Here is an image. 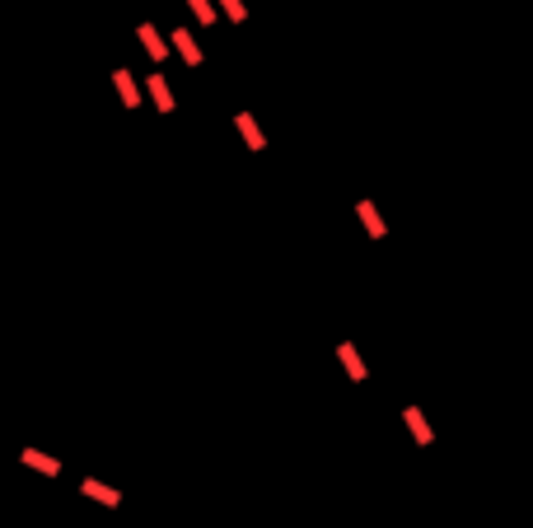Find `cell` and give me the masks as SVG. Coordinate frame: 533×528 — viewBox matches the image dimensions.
<instances>
[{
	"label": "cell",
	"mask_w": 533,
	"mask_h": 528,
	"mask_svg": "<svg viewBox=\"0 0 533 528\" xmlns=\"http://www.w3.org/2000/svg\"><path fill=\"white\" fill-rule=\"evenodd\" d=\"M173 42H178V52H182V61H187V65H201V47L192 42V33H187V28H178V33H173Z\"/></svg>",
	"instance_id": "obj_1"
},
{
	"label": "cell",
	"mask_w": 533,
	"mask_h": 528,
	"mask_svg": "<svg viewBox=\"0 0 533 528\" xmlns=\"http://www.w3.org/2000/svg\"><path fill=\"white\" fill-rule=\"evenodd\" d=\"M337 360L346 365V370H351V379H356V384H365V365H360V356L351 351V341H341V346H337Z\"/></svg>",
	"instance_id": "obj_2"
},
{
	"label": "cell",
	"mask_w": 533,
	"mask_h": 528,
	"mask_svg": "<svg viewBox=\"0 0 533 528\" xmlns=\"http://www.w3.org/2000/svg\"><path fill=\"white\" fill-rule=\"evenodd\" d=\"M150 99L159 103V113H173V94L164 84V75H150Z\"/></svg>",
	"instance_id": "obj_3"
},
{
	"label": "cell",
	"mask_w": 533,
	"mask_h": 528,
	"mask_svg": "<svg viewBox=\"0 0 533 528\" xmlns=\"http://www.w3.org/2000/svg\"><path fill=\"white\" fill-rule=\"evenodd\" d=\"M141 42H145V52L155 56V61H164V52H169V42H159V33L150 24H141Z\"/></svg>",
	"instance_id": "obj_4"
},
{
	"label": "cell",
	"mask_w": 533,
	"mask_h": 528,
	"mask_svg": "<svg viewBox=\"0 0 533 528\" xmlns=\"http://www.w3.org/2000/svg\"><path fill=\"white\" fill-rule=\"evenodd\" d=\"M234 122H239V131L248 136V145H253V150H262V145H267V141H262V131H258V122H253V113H239Z\"/></svg>",
	"instance_id": "obj_5"
},
{
	"label": "cell",
	"mask_w": 533,
	"mask_h": 528,
	"mask_svg": "<svg viewBox=\"0 0 533 528\" xmlns=\"http://www.w3.org/2000/svg\"><path fill=\"white\" fill-rule=\"evenodd\" d=\"M407 430H412V435L416 439H421V444H430V425H426V416H421V412H416V407H407Z\"/></svg>",
	"instance_id": "obj_6"
},
{
	"label": "cell",
	"mask_w": 533,
	"mask_h": 528,
	"mask_svg": "<svg viewBox=\"0 0 533 528\" xmlns=\"http://www.w3.org/2000/svg\"><path fill=\"white\" fill-rule=\"evenodd\" d=\"M360 220H365V234H375V239H384V220L375 215V206H370V201H360Z\"/></svg>",
	"instance_id": "obj_7"
},
{
	"label": "cell",
	"mask_w": 533,
	"mask_h": 528,
	"mask_svg": "<svg viewBox=\"0 0 533 528\" xmlns=\"http://www.w3.org/2000/svg\"><path fill=\"white\" fill-rule=\"evenodd\" d=\"M80 491H89L94 501H104V505H118V491H108L104 482H80Z\"/></svg>",
	"instance_id": "obj_8"
},
{
	"label": "cell",
	"mask_w": 533,
	"mask_h": 528,
	"mask_svg": "<svg viewBox=\"0 0 533 528\" xmlns=\"http://www.w3.org/2000/svg\"><path fill=\"white\" fill-rule=\"evenodd\" d=\"M24 463H33V467H42V472H61V463L56 458H42L38 449H24Z\"/></svg>",
	"instance_id": "obj_9"
},
{
	"label": "cell",
	"mask_w": 533,
	"mask_h": 528,
	"mask_svg": "<svg viewBox=\"0 0 533 528\" xmlns=\"http://www.w3.org/2000/svg\"><path fill=\"white\" fill-rule=\"evenodd\" d=\"M113 80H118V94L127 99V108H136V84H131V75H127V70H118Z\"/></svg>",
	"instance_id": "obj_10"
},
{
	"label": "cell",
	"mask_w": 533,
	"mask_h": 528,
	"mask_svg": "<svg viewBox=\"0 0 533 528\" xmlns=\"http://www.w3.org/2000/svg\"><path fill=\"white\" fill-rule=\"evenodd\" d=\"M187 5L196 10V19H201V24H211V19H215V10H211V0H187Z\"/></svg>",
	"instance_id": "obj_11"
},
{
	"label": "cell",
	"mask_w": 533,
	"mask_h": 528,
	"mask_svg": "<svg viewBox=\"0 0 533 528\" xmlns=\"http://www.w3.org/2000/svg\"><path fill=\"white\" fill-rule=\"evenodd\" d=\"M220 5H225V10H230V19H234V24H244V5H239V0H220Z\"/></svg>",
	"instance_id": "obj_12"
}]
</instances>
